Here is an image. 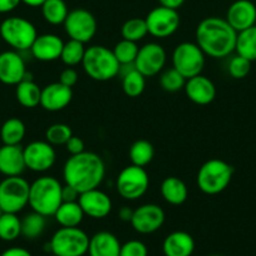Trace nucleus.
Segmentation results:
<instances>
[{
  "label": "nucleus",
  "mask_w": 256,
  "mask_h": 256,
  "mask_svg": "<svg viewBox=\"0 0 256 256\" xmlns=\"http://www.w3.org/2000/svg\"><path fill=\"white\" fill-rule=\"evenodd\" d=\"M196 44L205 56L215 59L226 58L235 52L238 32L226 19L208 16L198 23L195 33Z\"/></svg>",
  "instance_id": "nucleus-1"
},
{
  "label": "nucleus",
  "mask_w": 256,
  "mask_h": 256,
  "mask_svg": "<svg viewBox=\"0 0 256 256\" xmlns=\"http://www.w3.org/2000/svg\"><path fill=\"white\" fill-rule=\"evenodd\" d=\"M104 176V161L96 152L84 151L70 156L63 167V178L66 184L72 186L80 194L98 188Z\"/></svg>",
  "instance_id": "nucleus-2"
},
{
  "label": "nucleus",
  "mask_w": 256,
  "mask_h": 256,
  "mask_svg": "<svg viewBox=\"0 0 256 256\" xmlns=\"http://www.w3.org/2000/svg\"><path fill=\"white\" fill-rule=\"evenodd\" d=\"M62 188L63 184L53 176H42L30 184L29 206L32 211L49 218L54 216L62 205Z\"/></svg>",
  "instance_id": "nucleus-3"
},
{
  "label": "nucleus",
  "mask_w": 256,
  "mask_h": 256,
  "mask_svg": "<svg viewBox=\"0 0 256 256\" xmlns=\"http://www.w3.org/2000/svg\"><path fill=\"white\" fill-rule=\"evenodd\" d=\"M82 67L90 80L107 82L120 74V64L112 49L104 46H90L86 49Z\"/></svg>",
  "instance_id": "nucleus-4"
},
{
  "label": "nucleus",
  "mask_w": 256,
  "mask_h": 256,
  "mask_svg": "<svg viewBox=\"0 0 256 256\" xmlns=\"http://www.w3.org/2000/svg\"><path fill=\"white\" fill-rule=\"evenodd\" d=\"M234 167L220 158H211L200 167L198 172V186L205 195H218L231 184Z\"/></svg>",
  "instance_id": "nucleus-5"
},
{
  "label": "nucleus",
  "mask_w": 256,
  "mask_h": 256,
  "mask_svg": "<svg viewBox=\"0 0 256 256\" xmlns=\"http://www.w3.org/2000/svg\"><path fill=\"white\" fill-rule=\"evenodd\" d=\"M36 26L23 16H9L0 24V36L13 50H30L38 36Z\"/></svg>",
  "instance_id": "nucleus-6"
},
{
  "label": "nucleus",
  "mask_w": 256,
  "mask_h": 256,
  "mask_svg": "<svg viewBox=\"0 0 256 256\" xmlns=\"http://www.w3.org/2000/svg\"><path fill=\"white\" fill-rule=\"evenodd\" d=\"M90 236L80 228H60L49 241V250L56 256H84L90 248Z\"/></svg>",
  "instance_id": "nucleus-7"
},
{
  "label": "nucleus",
  "mask_w": 256,
  "mask_h": 256,
  "mask_svg": "<svg viewBox=\"0 0 256 256\" xmlns=\"http://www.w3.org/2000/svg\"><path fill=\"white\" fill-rule=\"evenodd\" d=\"M206 56L200 46L192 42H182L172 52V68L186 80L202 74Z\"/></svg>",
  "instance_id": "nucleus-8"
},
{
  "label": "nucleus",
  "mask_w": 256,
  "mask_h": 256,
  "mask_svg": "<svg viewBox=\"0 0 256 256\" xmlns=\"http://www.w3.org/2000/svg\"><path fill=\"white\" fill-rule=\"evenodd\" d=\"M30 184L22 176L0 181V208L3 212L19 214L29 205Z\"/></svg>",
  "instance_id": "nucleus-9"
},
{
  "label": "nucleus",
  "mask_w": 256,
  "mask_h": 256,
  "mask_svg": "<svg viewBox=\"0 0 256 256\" xmlns=\"http://www.w3.org/2000/svg\"><path fill=\"white\" fill-rule=\"evenodd\" d=\"M150 187V176L144 167L130 164L120 170L116 178V188L124 200L134 201L144 196Z\"/></svg>",
  "instance_id": "nucleus-10"
},
{
  "label": "nucleus",
  "mask_w": 256,
  "mask_h": 256,
  "mask_svg": "<svg viewBox=\"0 0 256 256\" xmlns=\"http://www.w3.org/2000/svg\"><path fill=\"white\" fill-rule=\"evenodd\" d=\"M63 26L70 39L80 42L83 44L90 43L94 38L98 29L94 16L86 9L70 10Z\"/></svg>",
  "instance_id": "nucleus-11"
},
{
  "label": "nucleus",
  "mask_w": 256,
  "mask_h": 256,
  "mask_svg": "<svg viewBox=\"0 0 256 256\" xmlns=\"http://www.w3.org/2000/svg\"><path fill=\"white\" fill-rule=\"evenodd\" d=\"M144 20H146L148 34L158 39L174 36L178 30L180 23H181V18L177 10L164 8L162 6L152 9L147 14Z\"/></svg>",
  "instance_id": "nucleus-12"
},
{
  "label": "nucleus",
  "mask_w": 256,
  "mask_h": 256,
  "mask_svg": "<svg viewBox=\"0 0 256 256\" xmlns=\"http://www.w3.org/2000/svg\"><path fill=\"white\" fill-rule=\"evenodd\" d=\"M26 168L36 174H44L56 164V152L46 141H33L23 148Z\"/></svg>",
  "instance_id": "nucleus-13"
},
{
  "label": "nucleus",
  "mask_w": 256,
  "mask_h": 256,
  "mask_svg": "<svg viewBox=\"0 0 256 256\" xmlns=\"http://www.w3.org/2000/svg\"><path fill=\"white\" fill-rule=\"evenodd\" d=\"M167 54L164 46L158 43H147L140 48L134 60V68L146 78L154 77L162 72L166 66Z\"/></svg>",
  "instance_id": "nucleus-14"
},
{
  "label": "nucleus",
  "mask_w": 256,
  "mask_h": 256,
  "mask_svg": "<svg viewBox=\"0 0 256 256\" xmlns=\"http://www.w3.org/2000/svg\"><path fill=\"white\" fill-rule=\"evenodd\" d=\"M164 218L166 215L161 206L156 204H144L134 211V216L130 224L136 232L148 235L162 228Z\"/></svg>",
  "instance_id": "nucleus-15"
},
{
  "label": "nucleus",
  "mask_w": 256,
  "mask_h": 256,
  "mask_svg": "<svg viewBox=\"0 0 256 256\" xmlns=\"http://www.w3.org/2000/svg\"><path fill=\"white\" fill-rule=\"evenodd\" d=\"M26 66L20 52L6 50L0 53V82L6 86H16L26 76Z\"/></svg>",
  "instance_id": "nucleus-16"
},
{
  "label": "nucleus",
  "mask_w": 256,
  "mask_h": 256,
  "mask_svg": "<svg viewBox=\"0 0 256 256\" xmlns=\"http://www.w3.org/2000/svg\"><path fill=\"white\" fill-rule=\"evenodd\" d=\"M78 204L82 208L86 216L92 218H104L110 214L113 208L112 200L106 192L100 188L90 190L80 194Z\"/></svg>",
  "instance_id": "nucleus-17"
},
{
  "label": "nucleus",
  "mask_w": 256,
  "mask_h": 256,
  "mask_svg": "<svg viewBox=\"0 0 256 256\" xmlns=\"http://www.w3.org/2000/svg\"><path fill=\"white\" fill-rule=\"evenodd\" d=\"M73 100L72 88L54 82L42 88L40 106L48 112H59L67 108Z\"/></svg>",
  "instance_id": "nucleus-18"
},
{
  "label": "nucleus",
  "mask_w": 256,
  "mask_h": 256,
  "mask_svg": "<svg viewBox=\"0 0 256 256\" xmlns=\"http://www.w3.org/2000/svg\"><path fill=\"white\" fill-rule=\"evenodd\" d=\"M226 20L238 33L256 26V6L250 0H236L228 6Z\"/></svg>",
  "instance_id": "nucleus-19"
},
{
  "label": "nucleus",
  "mask_w": 256,
  "mask_h": 256,
  "mask_svg": "<svg viewBox=\"0 0 256 256\" xmlns=\"http://www.w3.org/2000/svg\"><path fill=\"white\" fill-rule=\"evenodd\" d=\"M184 93L191 102L198 106H208L216 98V87L206 76H196L186 80Z\"/></svg>",
  "instance_id": "nucleus-20"
},
{
  "label": "nucleus",
  "mask_w": 256,
  "mask_h": 256,
  "mask_svg": "<svg viewBox=\"0 0 256 256\" xmlns=\"http://www.w3.org/2000/svg\"><path fill=\"white\" fill-rule=\"evenodd\" d=\"M63 46V39L56 34H40L34 40L30 48V53L36 60L54 62L56 59H60Z\"/></svg>",
  "instance_id": "nucleus-21"
},
{
  "label": "nucleus",
  "mask_w": 256,
  "mask_h": 256,
  "mask_svg": "<svg viewBox=\"0 0 256 256\" xmlns=\"http://www.w3.org/2000/svg\"><path fill=\"white\" fill-rule=\"evenodd\" d=\"M23 147L3 144L0 147V174L6 177L22 176L26 171Z\"/></svg>",
  "instance_id": "nucleus-22"
},
{
  "label": "nucleus",
  "mask_w": 256,
  "mask_h": 256,
  "mask_svg": "<svg viewBox=\"0 0 256 256\" xmlns=\"http://www.w3.org/2000/svg\"><path fill=\"white\" fill-rule=\"evenodd\" d=\"M195 250V240L186 231H174L164 238L162 251L164 256H191Z\"/></svg>",
  "instance_id": "nucleus-23"
},
{
  "label": "nucleus",
  "mask_w": 256,
  "mask_h": 256,
  "mask_svg": "<svg viewBox=\"0 0 256 256\" xmlns=\"http://www.w3.org/2000/svg\"><path fill=\"white\" fill-rule=\"evenodd\" d=\"M120 242L114 234L100 231L90 238V256H120Z\"/></svg>",
  "instance_id": "nucleus-24"
},
{
  "label": "nucleus",
  "mask_w": 256,
  "mask_h": 256,
  "mask_svg": "<svg viewBox=\"0 0 256 256\" xmlns=\"http://www.w3.org/2000/svg\"><path fill=\"white\" fill-rule=\"evenodd\" d=\"M120 74H122V90L126 96L136 98L144 93L146 88V77L134 68V64L120 66Z\"/></svg>",
  "instance_id": "nucleus-25"
},
{
  "label": "nucleus",
  "mask_w": 256,
  "mask_h": 256,
  "mask_svg": "<svg viewBox=\"0 0 256 256\" xmlns=\"http://www.w3.org/2000/svg\"><path fill=\"white\" fill-rule=\"evenodd\" d=\"M161 195L170 205L180 206L186 202L188 198V188L181 178L168 176L161 184Z\"/></svg>",
  "instance_id": "nucleus-26"
},
{
  "label": "nucleus",
  "mask_w": 256,
  "mask_h": 256,
  "mask_svg": "<svg viewBox=\"0 0 256 256\" xmlns=\"http://www.w3.org/2000/svg\"><path fill=\"white\" fill-rule=\"evenodd\" d=\"M16 100L24 108H36L40 106L42 88L33 80V78H29V73H26L24 80H22L16 88Z\"/></svg>",
  "instance_id": "nucleus-27"
},
{
  "label": "nucleus",
  "mask_w": 256,
  "mask_h": 256,
  "mask_svg": "<svg viewBox=\"0 0 256 256\" xmlns=\"http://www.w3.org/2000/svg\"><path fill=\"white\" fill-rule=\"evenodd\" d=\"M84 216V212L78 201L62 202V205L54 214V218L60 225V228H80Z\"/></svg>",
  "instance_id": "nucleus-28"
},
{
  "label": "nucleus",
  "mask_w": 256,
  "mask_h": 256,
  "mask_svg": "<svg viewBox=\"0 0 256 256\" xmlns=\"http://www.w3.org/2000/svg\"><path fill=\"white\" fill-rule=\"evenodd\" d=\"M26 123H24L20 118H8V120L2 124V128H0V138H2L3 144L19 146V144L23 142V140L26 138Z\"/></svg>",
  "instance_id": "nucleus-29"
},
{
  "label": "nucleus",
  "mask_w": 256,
  "mask_h": 256,
  "mask_svg": "<svg viewBox=\"0 0 256 256\" xmlns=\"http://www.w3.org/2000/svg\"><path fill=\"white\" fill-rule=\"evenodd\" d=\"M235 52L251 63L256 60V26L238 33Z\"/></svg>",
  "instance_id": "nucleus-30"
},
{
  "label": "nucleus",
  "mask_w": 256,
  "mask_h": 256,
  "mask_svg": "<svg viewBox=\"0 0 256 256\" xmlns=\"http://www.w3.org/2000/svg\"><path fill=\"white\" fill-rule=\"evenodd\" d=\"M42 16L44 20L50 26H60L67 19L68 6L64 0H46V3L40 6Z\"/></svg>",
  "instance_id": "nucleus-31"
},
{
  "label": "nucleus",
  "mask_w": 256,
  "mask_h": 256,
  "mask_svg": "<svg viewBox=\"0 0 256 256\" xmlns=\"http://www.w3.org/2000/svg\"><path fill=\"white\" fill-rule=\"evenodd\" d=\"M46 228V218L38 212L26 214L22 218V236L26 240H36L40 238Z\"/></svg>",
  "instance_id": "nucleus-32"
},
{
  "label": "nucleus",
  "mask_w": 256,
  "mask_h": 256,
  "mask_svg": "<svg viewBox=\"0 0 256 256\" xmlns=\"http://www.w3.org/2000/svg\"><path fill=\"white\" fill-rule=\"evenodd\" d=\"M128 156L131 160V164L140 167H146L152 162L154 157V148L151 142L146 140H138L134 142L130 147Z\"/></svg>",
  "instance_id": "nucleus-33"
},
{
  "label": "nucleus",
  "mask_w": 256,
  "mask_h": 256,
  "mask_svg": "<svg viewBox=\"0 0 256 256\" xmlns=\"http://www.w3.org/2000/svg\"><path fill=\"white\" fill-rule=\"evenodd\" d=\"M19 236H22V218L16 214H2L0 216V240L14 241Z\"/></svg>",
  "instance_id": "nucleus-34"
},
{
  "label": "nucleus",
  "mask_w": 256,
  "mask_h": 256,
  "mask_svg": "<svg viewBox=\"0 0 256 256\" xmlns=\"http://www.w3.org/2000/svg\"><path fill=\"white\" fill-rule=\"evenodd\" d=\"M86 49L87 48L83 43L70 39V40L64 43L63 50H62L60 54V60L67 67L70 68L80 66V64H82L83 58H84Z\"/></svg>",
  "instance_id": "nucleus-35"
},
{
  "label": "nucleus",
  "mask_w": 256,
  "mask_h": 256,
  "mask_svg": "<svg viewBox=\"0 0 256 256\" xmlns=\"http://www.w3.org/2000/svg\"><path fill=\"white\" fill-rule=\"evenodd\" d=\"M147 34H148V29H147L146 20L142 18L128 19L120 28L122 39L134 42V43H138L142 39L146 38Z\"/></svg>",
  "instance_id": "nucleus-36"
},
{
  "label": "nucleus",
  "mask_w": 256,
  "mask_h": 256,
  "mask_svg": "<svg viewBox=\"0 0 256 256\" xmlns=\"http://www.w3.org/2000/svg\"><path fill=\"white\" fill-rule=\"evenodd\" d=\"M138 50H140V46H137V43L126 40V39H122V40L118 42V43L114 46V48L112 49L116 59H117L118 63H120V66H126V64H134V60H136Z\"/></svg>",
  "instance_id": "nucleus-37"
},
{
  "label": "nucleus",
  "mask_w": 256,
  "mask_h": 256,
  "mask_svg": "<svg viewBox=\"0 0 256 256\" xmlns=\"http://www.w3.org/2000/svg\"><path fill=\"white\" fill-rule=\"evenodd\" d=\"M72 136V128L66 123H54L46 131V141L52 146H66Z\"/></svg>",
  "instance_id": "nucleus-38"
},
{
  "label": "nucleus",
  "mask_w": 256,
  "mask_h": 256,
  "mask_svg": "<svg viewBox=\"0 0 256 256\" xmlns=\"http://www.w3.org/2000/svg\"><path fill=\"white\" fill-rule=\"evenodd\" d=\"M186 80V78L180 74L176 70L170 68V70H164L160 77V86L164 92L176 93L184 90Z\"/></svg>",
  "instance_id": "nucleus-39"
},
{
  "label": "nucleus",
  "mask_w": 256,
  "mask_h": 256,
  "mask_svg": "<svg viewBox=\"0 0 256 256\" xmlns=\"http://www.w3.org/2000/svg\"><path fill=\"white\" fill-rule=\"evenodd\" d=\"M228 74L231 76L235 80H244L248 76L251 70V62L248 60L244 56H238L236 54L235 56L230 59L228 64Z\"/></svg>",
  "instance_id": "nucleus-40"
},
{
  "label": "nucleus",
  "mask_w": 256,
  "mask_h": 256,
  "mask_svg": "<svg viewBox=\"0 0 256 256\" xmlns=\"http://www.w3.org/2000/svg\"><path fill=\"white\" fill-rule=\"evenodd\" d=\"M120 256H148V250L142 241L130 240L120 246Z\"/></svg>",
  "instance_id": "nucleus-41"
},
{
  "label": "nucleus",
  "mask_w": 256,
  "mask_h": 256,
  "mask_svg": "<svg viewBox=\"0 0 256 256\" xmlns=\"http://www.w3.org/2000/svg\"><path fill=\"white\" fill-rule=\"evenodd\" d=\"M78 78H80V76H78L77 70H76L74 68L67 67L64 70H62L60 76H59V82H60L62 84L67 86V87L73 88L77 84Z\"/></svg>",
  "instance_id": "nucleus-42"
},
{
  "label": "nucleus",
  "mask_w": 256,
  "mask_h": 256,
  "mask_svg": "<svg viewBox=\"0 0 256 256\" xmlns=\"http://www.w3.org/2000/svg\"><path fill=\"white\" fill-rule=\"evenodd\" d=\"M66 150H67V152L70 154V156L82 154V152L86 151L84 141H83L80 137L74 136V134H73V136L70 138V141L66 144Z\"/></svg>",
  "instance_id": "nucleus-43"
},
{
  "label": "nucleus",
  "mask_w": 256,
  "mask_h": 256,
  "mask_svg": "<svg viewBox=\"0 0 256 256\" xmlns=\"http://www.w3.org/2000/svg\"><path fill=\"white\" fill-rule=\"evenodd\" d=\"M80 192L76 188H73L70 184H64L62 188V200L63 202H76L80 198Z\"/></svg>",
  "instance_id": "nucleus-44"
},
{
  "label": "nucleus",
  "mask_w": 256,
  "mask_h": 256,
  "mask_svg": "<svg viewBox=\"0 0 256 256\" xmlns=\"http://www.w3.org/2000/svg\"><path fill=\"white\" fill-rule=\"evenodd\" d=\"M22 0H0V14H8L16 10Z\"/></svg>",
  "instance_id": "nucleus-45"
},
{
  "label": "nucleus",
  "mask_w": 256,
  "mask_h": 256,
  "mask_svg": "<svg viewBox=\"0 0 256 256\" xmlns=\"http://www.w3.org/2000/svg\"><path fill=\"white\" fill-rule=\"evenodd\" d=\"M0 256H32V254L26 248L14 246V248H9L6 251H3Z\"/></svg>",
  "instance_id": "nucleus-46"
},
{
  "label": "nucleus",
  "mask_w": 256,
  "mask_h": 256,
  "mask_svg": "<svg viewBox=\"0 0 256 256\" xmlns=\"http://www.w3.org/2000/svg\"><path fill=\"white\" fill-rule=\"evenodd\" d=\"M134 211L130 206H122L118 211V216H120V220L123 222H131L132 220V216H134Z\"/></svg>",
  "instance_id": "nucleus-47"
},
{
  "label": "nucleus",
  "mask_w": 256,
  "mask_h": 256,
  "mask_svg": "<svg viewBox=\"0 0 256 256\" xmlns=\"http://www.w3.org/2000/svg\"><path fill=\"white\" fill-rule=\"evenodd\" d=\"M160 6H164V8L174 9V10H177L178 8H181L184 6V0H158Z\"/></svg>",
  "instance_id": "nucleus-48"
},
{
  "label": "nucleus",
  "mask_w": 256,
  "mask_h": 256,
  "mask_svg": "<svg viewBox=\"0 0 256 256\" xmlns=\"http://www.w3.org/2000/svg\"><path fill=\"white\" fill-rule=\"evenodd\" d=\"M22 3H24L28 6H32V8H38V6H42L46 3V0H22Z\"/></svg>",
  "instance_id": "nucleus-49"
},
{
  "label": "nucleus",
  "mask_w": 256,
  "mask_h": 256,
  "mask_svg": "<svg viewBox=\"0 0 256 256\" xmlns=\"http://www.w3.org/2000/svg\"><path fill=\"white\" fill-rule=\"evenodd\" d=\"M2 214H3V211H2V208H0V216H2Z\"/></svg>",
  "instance_id": "nucleus-50"
},
{
  "label": "nucleus",
  "mask_w": 256,
  "mask_h": 256,
  "mask_svg": "<svg viewBox=\"0 0 256 256\" xmlns=\"http://www.w3.org/2000/svg\"><path fill=\"white\" fill-rule=\"evenodd\" d=\"M211 256H222V255H211Z\"/></svg>",
  "instance_id": "nucleus-51"
},
{
  "label": "nucleus",
  "mask_w": 256,
  "mask_h": 256,
  "mask_svg": "<svg viewBox=\"0 0 256 256\" xmlns=\"http://www.w3.org/2000/svg\"><path fill=\"white\" fill-rule=\"evenodd\" d=\"M49 256H56V255H54V254H52V255H49Z\"/></svg>",
  "instance_id": "nucleus-52"
}]
</instances>
